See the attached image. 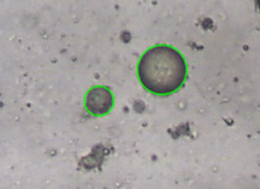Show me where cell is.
Listing matches in <instances>:
<instances>
[{
  "instance_id": "cell-1",
  "label": "cell",
  "mask_w": 260,
  "mask_h": 189,
  "mask_svg": "<svg viewBox=\"0 0 260 189\" xmlns=\"http://www.w3.org/2000/svg\"><path fill=\"white\" fill-rule=\"evenodd\" d=\"M137 74L148 92L166 97L183 87L188 68L186 60L176 48L160 44L143 53L137 66Z\"/></svg>"
},
{
  "instance_id": "cell-2",
  "label": "cell",
  "mask_w": 260,
  "mask_h": 189,
  "mask_svg": "<svg viewBox=\"0 0 260 189\" xmlns=\"http://www.w3.org/2000/svg\"><path fill=\"white\" fill-rule=\"evenodd\" d=\"M114 96L110 89L103 85H95L89 89L84 97L86 111L96 117L104 116L113 110Z\"/></svg>"
},
{
  "instance_id": "cell-3",
  "label": "cell",
  "mask_w": 260,
  "mask_h": 189,
  "mask_svg": "<svg viewBox=\"0 0 260 189\" xmlns=\"http://www.w3.org/2000/svg\"><path fill=\"white\" fill-rule=\"evenodd\" d=\"M256 4H257V7H258L260 11V0H256Z\"/></svg>"
}]
</instances>
